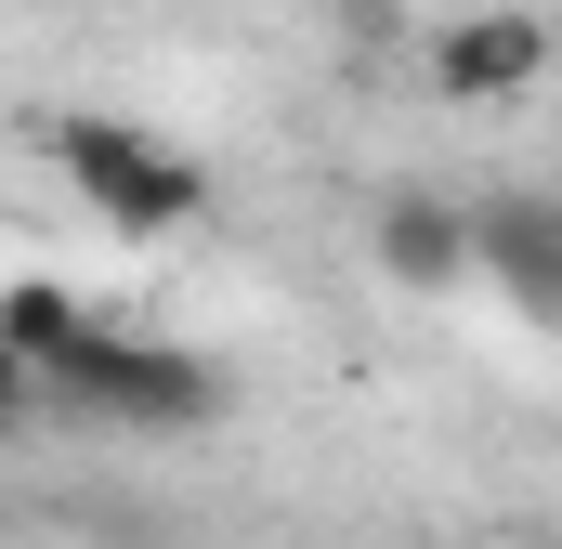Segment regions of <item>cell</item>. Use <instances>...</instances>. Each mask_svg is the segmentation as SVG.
I'll return each instance as SVG.
<instances>
[{
    "mask_svg": "<svg viewBox=\"0 0 562 549\" xmlns=\"http://www.w3.org/2000/svg\"><path fill=\"white\" fill-rule=\"evenodd\" d=\"M53 393H66L79 418H105V432H196V418H223L210 354H183V340H132V327H92V340L53 367Z\"/></svg>",
    "mask_w": 562,
    "mask_h": 549,
    "instance_id": "1",
    "label": "cell"
},
{
    "mask_svg": "<svg viewBox=\"0 0 562 549\" xmlns=\"http://www.w3.org/2000/svg\"><path fill=\"white\" fill-rule=\"evenodd\" d=\"M53 157H66V183H79L119 236H183V223L210 210V170H196L183 144H157L144 119H66Z\"/></svg>",
    "mask_w": 562,
    "mask_h": 549,
    "instance_id": "2",
    "label": "cell"
},
{
    "mask_svg": "<svg viewBox=\"0 0 562 549\" xmlns=\"http://www.w3.org/2000/svg\"><path fill=\"white\" fill-rule=\"evenodd\" d=\"M537 79H550V13H524V0L431 26V53H419V92H431V105H524Z\"/></svg>",
    "mask_w": 562,
    "mask_h": 549,
    "instance_id": "3",
    "label": "cell"
},
{
    "mask_svg": "<svg viewBox=\"0 0 562 549\" xmlns=\"http://www.w3.org/2000/svg\"><path fill=\"white\" fill-rule=\"evenodd\" d=\"M367 249H380V274H393V288H419V301H445V288H471V274H484V223L406 183V197H380Z\"/></svg>",
    "mask_w": 562,
    "mask_h": 549,
    "instance_id": "4",
    "label": "cell"
},
{
    "mask_svg": "<svg viewBox=\"0 0 562 549\" xmlns=\"http://www.w3.org/2000/svg\"><path fill=\"white\" fill-rule=\"evenodd\" d=\"M484 288L524 314V327H562V197H484Z\"/></svg>",
    "mask_w": 562,
    "mask_h": 549,
    "instance_id": "5",
    "label": "cell"
}]
</instances>
